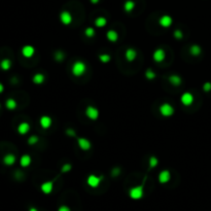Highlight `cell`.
<instances>
[{
	"instance_id": "cell-9",
	"label": "cell",
	"mask_w": 211,
	"mask_h": 211,
	"mask_svg": "<svg viewBox=\"0 0 211 211\" xmlns=\"http://www.w3.org/2000/svg\"><path fill=\"white\" fill-rule=\"evenodd\" d=\"M165 58H166V53H165V51L163 49H158V50H155L154 51L153 59H154V62L162 63L163 61L165 60Z\"/></svg>"
},
{
	"instance_id": "cell-28",
	"label": "cell",
	"mask_w": 211,
	"mask_h": 211,
	"mask_svg": "<svg viewBox=\"0 0 211 211\" xmlns=\"http://www.w3.org/2000/svg\"><path fill=\"white\" fill-rule=\"evenodd\" d=\"M98 58L99 60L102 63H104V64H107V63L110 62V60H111V57H110L109 54H100L98 55Z\"/></svg>"
},
{
	"instance_id": "cell-36",
	"label": "cell",
	"mask_w": 211,
	"mask_h": 211,
	"mask_svg": "<svg viewBox=\"0 0 211 211\" xmlns=\"http://www.w3.org/2000/svg\"><path fill=\"white\" fill-rule=\"evenodd\" d=\"M58 211H71V210H70V208L67 205H62V206L59 207Z\"/></svg>"
},
{
	"instance_id": "cell-39",
	"label": "cell",
	"mask_w": 211,
	"mask_h": 211,
	"mask_svg": "<svg viewBox=\"0 0 211 211\" xmlns=\"http://www.w3.org/2000/svg\"><path fill=\"white\" fill-rule=\"evenodd\" d=\"M90 1L93 3V4H97V3L100 1V0H90Z\"/></svg>"
},
{
	"instance_id": "cell-32",
	"label": "cell",
	"mask_w": 211,
	"mask_h": 211,
	"mask_svg": "<svg viewBox=\"0 0 211 211\" xmlns=\"http://www.w3.org/2000/svg\"><path fill=\"white\" fill-rule=\"evenodd\" d=\"M71 169H72V165L69 164V163H67V164L63 165V167L61 169V172L62 173H67L69 171H71Z\"/></svg>"
},
{
	"instance_id": "cell-26",
	"label": "cell",
	"mask_w": 211,
	"mask_h": 211,
	"mask_svg": "<svg viewBox=\"0 0 211 211\" xmlns=\"http://www.w3.org/2000/svg\"><path fill=\"white\" fill-rule=\"evenodd\" d=\"M201 51H202L201 47H200L199 46H197V44H192V46L190 47V53L195 57L199 56V55L201 54Z\"/></svg>"
},
{
	"instance_id": "cell-23",
	"label": "cell",
	"mask_w": 211,
	"mask_h": 211,
	"mask_svg": "<svg viewBox=\"0 0 211 211\" xmlns=\"http://www.w3.org/2000/svg\"><path fill=\"white\" fill-rule=\"evenodd\" d=\"M0 68L4 71H7L12 68V61L9 59H3V60L0 62Z\"/></svg>"
},
{
	"instance_id": "cell-2",
	"label": "cell",
	"mask_w": 211,
	"mask_h": 211,
	"mask_svg": "<svg viewBox=\"0 0 211 211\" xmlns=\"http://www.w3.org/2000/svg\"><path fill=\"white\" fill-rule=\"evenodd\" d=\"M144 195V190L143 186H137L133 187L129 191V196L132 200H140Z\"/></svg>"
},
{
	"instance_id": "cell-3",
	"label": "cell",
	"mask_w": 211,
	"mask_h": 211,
	"mask_svg": "<svg viewBox=\"0 0 211 211\" xmlns=\"http://www.w3.org/2000/svg\"><path fill=\"white\" fill-rule=\"evenodd\" d=\"M159 110H160V113L162 114L164 117H170L172 116L174 114V107L169 104V103H163V104L160 106V108H159Z\"/></svg>"
},
{
	"instance_id": "cell-35",
	"label": "cell",
	"mask_w": 211,
	"mask_h": 211,
	"mask_svg": "<svg viewBox=\"0 0 211 211\" xmlns=\"http://www.w3.org/2000/svg\"><path fill=\"white\" fill-rule=\"evenodd\" d=\"M203 90L205 92H209L211 91V84L210 83H206L204 84V86H203Z\"/></svg>"
},
{
	"instance_id": "cell-33",
	"label": "cell",
	"mask_w": 211,
	"mask_h": 211,
	"mask_svg": "<svg viewBox=\"0 0 211 211\" xmlns=\"http://www.w3.org/2000/svg\"><path fill=\"white\" fill-rule=\"evenodd\" d=\"M38 137L37 136H35V135H33V136H31L30 138L28 139V144H30V145H33V144H35V143H37L38 142Z\"/></svg>"
},
{
	"instance_id": "cell-22",
	"label": "cell",
	"mask_w": 211,
	"mask_h": 211,
	"mask_svg": "<svg viewBox=\"0 0 211 211\" xmlns=\"http://www.w3.org/2000/svg\"><path fill=\"white\" fill-rule=\"evenodd\" d=\"M135 2L133 1V0H127L125 3H124V9L126 13H131L133 12V9L135 8Z\"/></svg>"
},
{
	"instance_id": "cell-31",
	"label": "cell",
	"mask_w": 211,
	"mask_h": 211,
	"mask_svg": "<svg viewBox=\"0 0 211 211\" xmlns=\"http://www.w3.org/2000/svg\"><path fill=\"white\" fill-rule=\"evenodd\" d=\"M64 58H65V55L63 54L61 51H58L55 53V60H56V61L61 62V61L64 60Z\"/></svg>"
},
{
	"instance_id": "cell-1",
	"label": "cell",
	"mask_w": 211,
	"mask_h": 211,
	"mask_svg": "<svg viewBox=\"0 0 211 211\" xmlns=\"http://www.w3.org/2000/svg\"><path fill=\"white\" fill-rule=\"evenodd\" d=\"M86 71H87V65L84 62L77 60L73 63V65L71 67V72L74 76L79 77L81 75H84V73H86Z\"/></svg>"
},
{
	"instance_id": "cell-15",
	"label": "cell",
	"mask_w": 211,
	"mask_h": 211,
	"mask_svg": "<svg viewBox=\"0 0 211 211\" xmlns=\"http://www.w3.org/2000/svg\"><path fill=\"white\" fill-rule=\"evenodd\" d=\"M125 58L128 62H133L137 58V51L134 49H132V47L127 49L125 53Z\"/></svg>"
},
{
	"instance_id": "cell-14",
	"label": "cell",
	"mask_w": 211,
	"mask_h": 211,
	"mask_svg": "<svg viewBox=\"0 0 211 211\" xmlns=\"http://www.w3.org/2000/svg\"><path fill=\"white\" fill-rule=\"evenodd\" d=\"M39 124L42 129H49L53 124V121H51V117L49 116H42L39 118Z\"/></svg>"
},
{
	"instance_id": "cell-17",
	"label": "cell",
	"mask_w": 211,
	"mask_h": 211,
	"mask_svg": "<svg viewBox=\"0 0 211 211\" xmlns=\"http://www.w3.org/2000/svg\"><path fill=\"white\" fill-rule=\"evenodd\" d=\"M29 131H30V125L28 123H26V122H23V123H21L19 126H18V133L21 135L27 134Z\"/></svg>"
},
{
	"instance_id": "cell-13",
	"label": "cell",
	"mask_w": 211,
	"mask_h": 211,
	"mask_svg": "<svg viewBox=\"0 0 211 211\" xmlns=\"http://www.w3.org/2000/svg\"><path fill=\"white\" fill-rule=\"evenodd\" d=\"M40 190L46 195H50L54 190V181H46V182L41 183L40 186Z\"/></svg>"
},
{
	"instance_id": "cell-24",
	"label": "cell",
	"mask_w": 211,
	"mask_h": 211,
	"mask_svg": "<svg viewBox=\"0 0 211 211\" xmlns=\"http://www.w3.org/2000/svg\"><path fill=\"white\" fill-rule=\"evenodd\" d=\"M17 106H18V103H17L16 100L13 99V98L7 99L6 101H5V107H6L7 109L14 110V109H16V108H17Z\"/></svg>"
},
{
	"instance_id": "cell-40",
	"label": "cell",
	"mask_w": 211,
	"mask_h": 211,
	"mask_svg": "<svg viewBox=\"0 0 211 211\" xmlns=\"http://www.w3.org/2000/svg\"><path fill=\"white\" fill-rule=\"evenodd\" d=\"M29 211H38V210L36 209V208H34V207H32V208L29 209Z\"/></svg>"
},
{
	"instance_id": "cell-16",
	"label": "cell",
	"mask_w": 211,
	"mask_h": 211,
	"mask_svg": "<svg viewBox=\"0 0 211 211\" xmlns=\"http://www.w3.org/2000/svg\"><path fill=\"white\" fill-rule=\"evenodd\" d=\"M17 161L16 155L13 154H7L3 157V164L6 166H13Z\"/></svg>"
},
{
	"instance_id": "cell-38",
	"label": "cell",
	"mask_w": 211,
	"mask_h": 211,
	"mask_svg": "<svg viewBox=\"0 0 211 211\" xmlns=\"http://www.w3.org/2000/svg\"><path fill=\"white\" fill-rule=\"evenodd\" d=\"M3 91H4V86H3L1 83H0V94L3 93Z\"/></svg>"
},
{
	"instance_id": "cell-4",
	"label": "cell",
	"mask_w": 211,
	"mask_h": 211,
	"mask_svg": "<svg viewBox=\"0 0 211 211\" xmlns=\"http://www.w3.org/2000/svg\"><path fill=\"white\" fill-rule=\"evenodd\" d=\"M102 178H103V176H96L95 174H91V175L88 176L87 183H88L89 187L96 188V187H98L100 186V182H101Z\"/></svg>"
},
{
	"instance_id": "cell-41",
	"label": "cell",
	"mask_w": 211,
	"mask_h": 211,
	"mask_svg": "<svg viewBox=\"0 0 211 211\" xmlns=\"http://www.w3.org/2000/svg\"><path fill=\"white\" fill-rule=\"evenodd\" d=\"M0 107H1V105H0Z\"/></svg>"
},
{
	"instance_id": "cell-7",
	"label": "cell",
	"mask_w": 211,
	"mask_h": 211,
	"mask_svg": "<svg viewBox=\"0 0 211 211\" xmlns=\"http://www.w3.org/2000/svg\"><path fill=\"white\" fill-rule=\"evenodd\" d=\"M72 20H73L72 14L69 12H67V10H63V12L60 14V21L63 25H65V26L70 25L72 23Z\"/></svg>"
},
{
	"instance_id": "cell-10",
	"label": "cell",
	"mask_w": 211,
	"mask_h": 211,
	"mask_svg": "<svg viewBox=\"0 0 211 211\" xmlns=\"http://www.w3.org/2000/svg\"><path fill=\"white\" fill-rule=\"evenodd\" d=\"M173 23V19L168 14H165V16H162L159 20V24H160L161 27L163 28H169L170 26Z\"/></svg>"
},
{
	"instance_id": "cell-6",
	"label": "cell",
	"mask_w": 211,
	"mask_h": 211,
	"mask_svg": "<svg viewBox=\"0 0 211 211\" xmlns=\"http://www.w3.org/2000/svg\"><path fill=\"white\" fill-rule=\"evenodd\" d=\"M77 144H78L79 149L84 151L91 149V147H92L91 141L89 139L84 138V137H79V138H77Z\"/></svg>"
},
{
	"instance_id": "cell-5",
	"label": "cell",
	"mask_w": 211,
	"mask_h": 211,
	"mask_svg": "<svg viewBox=\"0 0 211 211\" xmlns=\"http://www.w3.org/2000/svg\"><path fill=\"white\" fill-rule=\"evenodd\" d=\"M86 116L88 118H90L92 121H96L97 118L99 117V110L96 108L94 106H91L89 105L87 108H86Z\"/></svg>"
},
{
	"instance_id": "cell-19",
	"label": "cell",
	"mask_w": 211,
	"mask_h": 211,
	"mask_svg": "<svg viewBox=\"0 0 211 211\" xmlns=\"http://www.w3.org/2000/svg\"><path fill=\"white\" fill-rule=\"evenodd\" d=\"M169 83L172 84V86H175V87H178L182 83V79H181V77L179 75H176V74H173V75H170L169 76Z\"/></svg>"
},
{
	"instance_id": "cell-27",
	"label": "cell",
	"mask_w": 211,
	"mask_h": 211,
	"mask_svg": "<svg viewBox=\"0 0 211 211\" xmlns=\"http://www.w3.org/2000/svg\"><path fill=\"white\" fill-rule=\"evenodd\" d=\"M159 164V160L157 157H154V155H151L149 160V169H154L158 166Z\"/></svg>"
},
{
	"instance_id": "cell-20",
	"label": "cell",
	"mask_w": 211,
	"mask_h": 211,
	"mask_svg": "<svg viewBox=\"0 0 211 211\" xmlns=\"http://www.w3.org/2000/svg\"><path fill=\"white\" fill-rule=\"evenodd\" d=\"M106 38L110 42H116L118 39V33L114 30H108L106 32Z\"/></svg>"
},
{
	"instance_id": "cell-30",
	"label": "cell",
	"mask_w": 211,
	"mask_h": 211,
	"mask_svg": "<svg viewBox=\"0 0 211 211\" xmlns=\"http://www.w3.org/2000/svg\"><path fill=\"white\" fill-rule=\"evenodd\" d=\"M95 33H96L95 32V29L92 28V27H88V28H86V30H84V35H86L87 37H89V38L94 37Z\"/></svg>"
},
{
	"instance_id": "cell-29",
	"label": "cell",
	"mask_w": 211,
	"mask_h": 211,
	"mask_svg": "<svg viewBox=\"0 0 211 211\" xmlns=\"http://www.w3.org/2000/svg\"><path fill=\"white\" fill-rule=\"evenodd\" d=\"M145 77L149 80H153L157 77V74H155V72H154L153 69L149 68V69H146V71H145Z\"/></svg>"
},
{
	"instance_id": "cell-18",
	"label": "cell",
	"mask_w": 211,
	"mask_h": 211,
	"mask_svg": "<svg viewBox=\"0 0 211 211\" xmlns=\"http://www.w3.org/2000/svg\"><path fill=\"white\" fill-rule=\"evenodd\" d=\"M31 162H32V159L29 154H23L20 159V165H21V167H23V168L30 166Z\"/></svg>"
},
{
	"instance_id": "cell-8",
	"label": "cell",
	"mask_w": 211,
	"mask_h": 211,
	"mask_svg": "<svg viewBox=\"0 0 211 211\" xmlns=\"http://www.w3.org/2000/svg\"><path fill=\"white\" fill-rule=\"evenodd\" d=\"M180 102L182 103L184 106H190L192 104V102H194V96H192V94L188 93V92H186V93L181 95Z\"/></svg>"
},
{
	"instance_id": "cell-37",
	"label": "cell",
	"mask_w": 211,
	"mask_h": 211,
	"mask_svg": "<svg viewBox=\"0 0 211 211\" xmlns=\"http://www.w3.org/2000/svg\"><path fill=\"white\" fill-rule=\"evenodd\" d=\"M66 134L69 135V136H75V132L72 130V129H68V130H66Z\"/></svg>"
},
{
	"instance_id": "cell-21",
	"label": "cell",
	"mask_w": 211,
	"mask_h": 211,
	"mask_svg": "<svg viewBox=\"0 0 211 211\" xmlns=\"http://www.w3.org/2000/svg\"><path fill=\"white\" fill-rule=\"evenodd\" d=\"M44 80H46V76H44L42 73H36V74H34L32 77V81L35 84H41L44 83Z\"/></svg>"
},
{
	"instance_id": "cell-34",
	"label": "cell",
	"mask_w": 211,
	"mask_h": 211,
	"mask_svg": "<svg viewBox=\"0 0 211 211\" xmlns=\"http://www.w3.org/2000/svg\"><path fill=\"white\" fill-rule=\"evenodd\" d=\"M173 35H174V37H175L176 39H178V40L183 38V34H182V31L181 30H175L173 33Z\"/></svg>"
},
{
	"instance_id": "cell-11",
	"label": "cell",
	"mask_w": 211,
	"mask_h": 211,
	"mask_svg": "<svg viewBox=\"0 0 211 211\" xmlns=\"http://www.w3.org/2000/svg\"><path fill=\"white\" fill-rule=\"evenodd\" d=\"M171 179V173L169 170H163L159 174V182L160 183H167Z\"/></svg>"
},
{
	"instance_id": "cell-12",
	"label": "cell",
	"mask_w": 211,
	"mask_h": 211,
	"mask_svg": "<svg viewBox=\"0 0 211 211\" xmlns=\"http://www.w3.org/2000/svg\"><path fill=\"white\" fill-rule=\"evenodd\" d=\"M22 55L25 57V58H32L33 56H34L35 54V49L34 46H24L23 47H22Z\"/></svg>"
},
{
	"instance_id": "cell-25",
	"label": "cell",
	"mask_w": 211,
	"mask_h": 211,
	"mask_svg": "<svg viewBox=\"0 0 211 211\" xmlns=\"http://www.w3.org/2000/svg\"><path fill=\"white\" fill-rule=\"evenodd\" d=\"M107 24V20L105 19L104 17H99L97 19L95 20V26L98 28H103L105 27Z\"/></svg>"
}]
</instances>
